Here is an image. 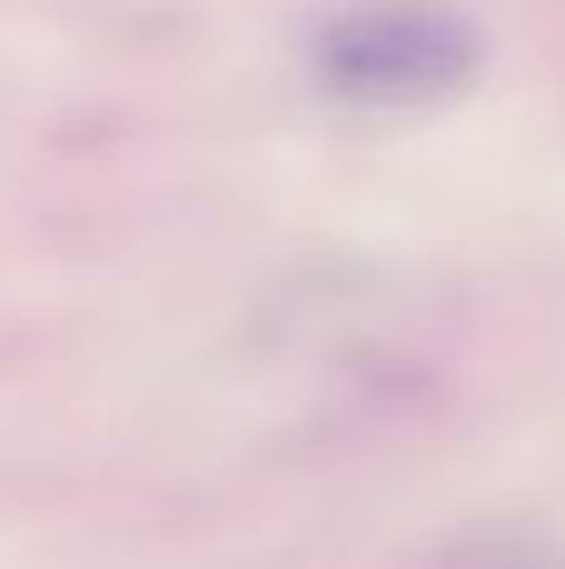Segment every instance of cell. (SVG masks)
<instances>
[{
    "instance_id": "obj_1",
    "label": "cell",
    "mask_w": 565,
    "mask_h": 569,
    "mask_svg": "<svg viewBox=\"0 0 565 569\" xmlns=\"http://www.w3.org/2000/svg\"><path fill=\"white\" fill-rule=\"evenodd\" d=\"M486 46L446 0H370L336 16L310 46V76L356 116L446 110L480 80Z\"/></svg>"
},
{
    "instance_id": "obj_2",
    "label": "cell",
    "mask_w": 565,
    "mask_h": 569,
    "mask_svg": "<svg viewBox=\"0 0 565 569\" xmlns=\"http://www.w3.org/2000/svg\"><path fill=\"white\" fill-rule=\"evenodd\" d=\"M436 569H565V555L541 535H480L440 555Z\"/></svg>"
}]
</instances>
